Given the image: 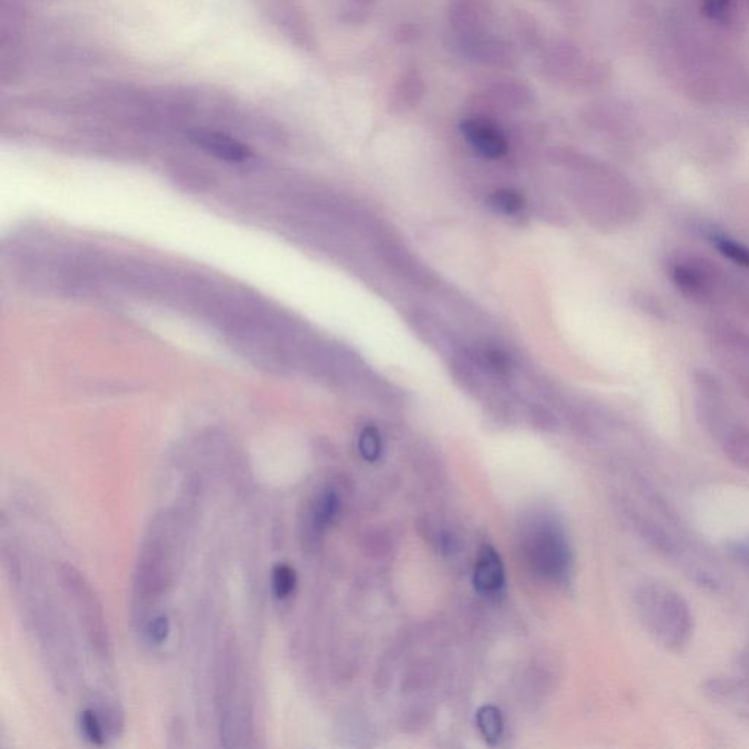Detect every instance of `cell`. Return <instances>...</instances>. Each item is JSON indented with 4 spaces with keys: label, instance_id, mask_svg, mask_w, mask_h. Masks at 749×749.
<instances>
[{
    "label": "cell",
    "instance_id": "11",
    "mask_svg": "<svg viewBox=\"0 0 749 749\" xmlns=\"http://www.w3.org/2000/svg\"><path fill=\"white\" fill-rule=\"evenodd\" d=\"M711 274L706 268L694 262H678L672 268V280L676 286L691 297L709 295L711 289Z\"/></svg>",
    "mask_w": 749,
    "mask_h": 749
},
{
    "label": "cell",
    "instance_id": "9",
    "mask_svg": "<svg viewBox=\"0 0 749 749\" xmlns=\"http://www.w3.org/2000/svg\"><path fill=\"white\" fill-rule=\"evenodd\" d=\"M474 589L485 596H492L504 587L505 571L501 556L492 546H483L477 556L473 574Z\"/></svg>",
    "mask_w": 749,
    "mask_h": 749
},
{
    "label": "cell",
    "instance_id": "17",
    "mask_svg": "<svg viewBox=\"0 0 749 749\" xmlns=\"http://www.w3.org/2000/svg\"><path fill=\"white\" fill-rule=\"evenodd\" d=\"M711 245L723 255L728 258L729 261L735 262V264L741 265V267L749 268V249L747 246L739 243L738 240L732 239V237L723 235V233H711L709 236Z\"/></svg>",
    "mask_w": 749,
    "mask_h": 749
},
{
    "label": "cell",
    "instance_id": "16",
    "mask_svg": "<svg viewBox=\"0 0 749 749\" xmlns=\"http://www.w3.org/2000/svg\"><path fill=\"white\" fill-rule=\"evenodd\" d=\"M477 728L489 744H496L504 732L501 711L493 706H483L476 714Z\"/></svg>",
    "mask_w": 749,
    "mask_h": 749
},
{
    "label": "cell",
    "instance_id": "24",
    "mask_svg": "<svg viewBox=\"0 0 749 749\" xmlns=\"http://www.w3.org/2000/svg\"><path fill=\"white\" fill-rule=\"evenodd\" d=\"M170 634V622L167 616H157L154 621L148 625L147 635L148 640L154 644H163L167 640Z\"/></svg>",
    "mask_w": 749,
    "mask_h": 749
},
{
    "label": "cell",
    "instance_id": "19",
    "mask_svg": "<svg viewBox=\"0 0 749 749\" xmlns=\"http://www.w3.org/2000/svg\"><path fill=\"white\" fill-rule=\"evenodd\" d=\"M271 584H273L274 596L277 599L286 600L296 589V571L287 564L276 565L271 575Z\"/></svg>",
    "mask_w": 749,
    "mask_h": 749
},
{
    "label": "cell",
    "instance_id": "8",
    "mask_svg": "<svg viewBox=\"0 0 749 749\" xmlns=\"http://www.w3.org/2000/svg\"><path fill=\"white\" fill-rule=\"evenodd\" d=\"M189 141L197 145L199 150L205 151L218 160L229 161V163H242L251 157V150L242 142L223 134V132L210 131V129H192L188 134Z\"/></svg>",
    "mask_w": 749,
    "mask_h": 749
},
{
    "label": "cell",
    "instance_id": "14",
    "mask_svg": "<svg viewBox=\"0 0 749 749\" xmlns=\"http://www.w3.org/2000/svg\"><path fill=\"white\" fill-rule=\"evenodd\" d=\"M514 27L518 39L529 50H540L545 47L542 30L534 17L527 11H517L514 14Z\"/></svg>",
    "mask_w": 749,
    "mask_h": 749
},
{
    "label": "cell",
    "instance_id": "4",
    "mask_svg": "<svg viewBox=\"0 0 749 749\" xmlns=\"http://www.w3.org/2000/svg\"><path fill=\"white\" fill-rule=\"evenodd\" d=\"M530 553L534 567L546 577L558 580L570 571V549L565 537L551 526H542V529L534 532Z\"/></svg>",
    "mask_w": 749,
    "mask_h": 749
},
{
    "label": "cell",
    "instance_id": "13",
    "mask_svg": "<svg viewBox=\"0 0 749 749\" xmlns=\"http://www.w3.org/2000/svg\"><path fill=\"white\" fill-rule=\"evenodd\" d=\"M722 448L726 457L749 472V429L745 426H730L722 435Z\"/></svg>",
    "mask_w": 749,
    "mask_h": 749
},
{
    "label": "cell",
    "instance_id": "21",
    "mask_svg": "<svg viewBox=\"0 0 749 749\" xmlns=\"http://www.w3.org/2000/svg\"><path fill=\"white\" fill-rule=\"evenodd\" d=\"M79 726H81L82 735L85 739L94 745L104 744V732L103 726H101L99 717L94 713V710L85 709L79 714Z\"/></svg>",
    "mask_w": 749,
    "mask_h": 749
},
{
    "label": "cell",
    "instance_id": "1",
    "mask_svg": "<svg viewBox=\"0 0 749 749\" xmlns=\"http://www.w3.org/2000/svg\"><path fill=\"white\" fill-rule=\"evenodd\" d=\"M637 611L644 628L666 650L681 651L690 643L694 618L687 600L668 584L644 583L638 589Z\"/></svg>",
    "mask_w": 749,
    "mask_h": 749
},
{
    "label": "cell",
    "instance_id": "2",
    "mask_svg": "<svg viewBox=\"0 0 749 749\" xmlns=\"http://www.w3.org/2000/svg\"><path fill=\"white\" fill-rule=\"evenodd\" d=\"M543 77L558 85L589 88L599 81V66L584 62L583 52L570 40H553L543 47Z\"/></svg>",
    "mask_w": 749,
    "mask_h": 749
},
{
    "label": "cell",
    "instance_id": "10",
    "mask_svg": "<svg viewBox=\"0 0 749 749\" xmlns=\"http://www.w3.org/2000/svg\"><path fill=\"white\" fill-rule=\"evenodd\" d=\"M486 93L501 109L526 110L536 101L533 88L517 78L496 79L489 85Z\"/></svg>",
    "mask_w": 749,
    "mask_h": 749
},
{
    "label": "cell",
    "instance_id": "22",
    "mask_svg": "<svg viewBox=\"0 0 749 749\" xmlns=\"http://www.w3.org/2000/svg\"><path fill=\"white\" fill-rule=\"evenodd\" d=\"M375 3L376 0H352L349 8L343 12V21L353 25L365 24Z\"/></svg>",
    "mask_w": 749,
    "mask_h": 749
},
{
    "label": "cell",
    "instance_id": "25",
    "mask_svg": "<svg viewBox=\"0 0 749 749\" xmlns=\"http://www.w3.org/2000/svg\"><path fill=\"white\" fill-rule=\"evenodd\" d=\"M395 40L398 41V43L406 44L410 43V41L416 40L417 37V30L413 27V25L410 24H403L401 27L397 28V31H395Z\"/></svg>",
    "mask_w": 749,
    "mask_h": 749
},
{
    "label": "cell",
    "instance_id": "6",
    "mask_svg": "<svg viewBox=\"0 0 749 749\" xmlns=\"http://www.w3.org/2000/svg\"><path fill=\"white\" fill-rule=\"evenodd\" d=\"M467 58L493 71H514L520 65V53L511 41L489 36L460 44Z\"/></svg>",
    "mask_w": 749,
    "mask_h": 749
},
{
    "label": "cell",
    "instance_id": "7",
    "mask_svg": "<svg viewBox=\"0 0 749 749\" xmlns=\"http://www.w3.org/2000/svg\"><path fill=\"white\" fill-rule=\"evenodd\" d=\"M428 85L422 71L417 66H407L395 79L388 97V107L397 115L412 112L425 100Z\"/></svg>",
    "mask_w": 749,
    "mask_h": 749
},
{
    "label": "cell",
    "instance_id": "5",
    "mask_svg": "<svg viewBox=\"0 0 749 749\" xmlns=\"http://www.w3.org/2000/svg\"><path fill=\"white\" fill-rule=\"evenodd\" d=\"M460 132L467 144L488 160H499L510 150L507 135L489 116L472 115L461 120Z\"/></svg>",
    "mask_w": 749,
    "mask_h": 749
},
{
    "label": "cell",
    "instance_id": "18",
    "mask_svg": "<svg viewBox=\"0 0 749 749\" xmlns=\"http://www.w3.org/2000/svg\"><path fill=\"white\" fill-rule=\"evenodd\" d=\"M488 204L496 213L515 216L526 207V199L515 189L504 188L489 195Z\"/></svg>",
    "mask_w": 749,
    "mask_h": 749
},
{
    "label": "cell",
    "instance_id": "23",
    "mask_svg": "<svg viewBox=\"0 0 749 749\" xmlns=\"http://www.w3.org/2000/svg\"><path fill=\"white\" fill-rule=\"evenodd\" d=\"M735 0H704V11L711 20L728 22L733 15Z\"/></svg>",
    "mask_w": 749,
    "mask_h": 749
},
{
    "label": "cell",
    "instance_id": "3",
    "mask_svg": "<svg viewBox=\"0 0 749 749\" xmlns=\"http://www.w3.org/2000/svg\"><path fill=\"white\" fill-rule=\"evenodd\" d=\"M447 20L457 37L458 46L492 34L491 0H447Z\"/></svg>",
    "mask_w": 749,
    "mask_h": 749
},
{
    "label": "cell",
    "instance_id": "15",
    "mask_svg": "<svg viewBox=\"0 0 749 749\" xmlns=\"http://www.w3.org/2000/svg\"><path fill=\"white\" fill-rule=\"evenodd\" d=\"M340 510V499L334 491H325L318 496L312 513V523L316 530H324L333 523Z\"/></svg>",
    "mask_w": 749,
    "mask_h": 749
},
{
    "label": "cell",
    "instance_id": "12",
    "mask_svg": "<svg viewBox=\"0 0 749 749\" xmlns=\"http://www.w3.org/2000/svg\"><path fill=\"white\" fill-rule=\"evenodd\" d=\"M277 22L290 37L295 39L297 44L303 47H311L312 34L309 33L308 22L292 0H277L276 8Z\"/></svg>",
    "mask_w": 749,
    "mask_h": 749
},
{
    "label": "cell",
    "instance_id": "20",
    "mask_svg": "<svg viewBox=\"0 0 749 749\" xmlns=\"http://www.w3.org/2000/svg\"><path fill=\"white\" fill-rule=\"evenodd\" d=\"M359 451L366 461H376L382 454V436L375 426H366L359 436Z\"/></svg>",
    "mask_w": 749,
    "mask_h": 749
}]
</instances>
